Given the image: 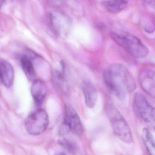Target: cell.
I'll return each instance as SVG.
<instances>
[{
    "label": "cell",
    "mask_w": 155,
    "mask_h": 155,
    "mask_svg": "<svg viewBox=\"0 0 155 155\" xmlns=\"http://www.w3.org/2000/svg\"><path fill=\"white\" fill-rule=\"evenodd\" d=\"M134 107L146 124L149 128L155 130V107L151 105L140 93H137L134 94Z\"/></svg>",
    "instance_id": "obj_4"
},
{
    "label": "cell",
    "mask_w": 155,
    "mask_h": 155,
    "mask_svg": "<svg viewBox=\"0 0 155 155\" xmlns=\"http://www.w3.org/2000/svg\"><path fill=\"white\" fill-rule=\"evenodd\" d=\"M59 144L69 153L74 154L76 152V147L73 143L66 139H62L59 141Z\"/></svg>",
    "instance_id": "obj_16"
},
{
    "label": "cell",
    "mask_w": 155,
    "mask_h": 155,
    "mask_svg": "<svg viewBox=\"0 0 155 155\" xmlns=\"http://www.w3.org/2000/svg\"><path fill=\"white\" fill-rule=\"evenodd\" d=\"M64 124L73 133L80 135L83 133V126L80 118L75 109L69 104L65 105Z\"/></svg>",
    "instance_id": "obj_7"
},
{
    "label": "cell",
    "mask_w": 155,
    "mask_h": 155,
    "mask_svg": "<svg viewBox=\"0 0 155 155\" xmlns=\"http://www.w3.org/2000/svg\"><path fill=\"white\" fill-rule=\"evenodd\" d=\"M138 81L143 90L155 99V71L150 69L142 70L139 73Z\"/></svg>",
    "instance_id": "obj_8"
},
{
    "label": "cell",
    "mask_w": 155,
    "mask_h": 155,
    "mask_svg": "<svg viewBox=\"0 0 155 155\" xmlns=\"http://www.w3.org/2000/svg\"><path fill=\"white\" fill-rule=\"evenodd\" d=\"M128 2L123 0L104 1L103 5L106 9L112 13H117L123 11L127 5Z\"/></svg>",
    "instance_id": "obj_12"
},
{
    "label": "cell",
    "mask_w": 155,
    "mask_h": 155,
    "mask_svg": "<svg viewBox=\"0 0 155 155\" xmlns=\"http://www.w3.org/2000/svg\"><path fill=\"white\" fill-rule=\"evenodd\" d=\"M82 90L87 106L93 108L97 100V92L95 86L90 81H85L82 83Z\"/></svg>",
    "instance_id": "obj_10"
},
{
    "label": "cell",
    "mask_w": 155,
    "mask_h": 155,
    "mask_svg": "<svg viewBox=\"0 0 155 155\" xmlns=\"http://www.w3.org/2000/svg\"><path fill=\"white\" fill-rule=\"evenodd\" d=\"M3 1H0V8H1V6H2V5L3 3Z\"/></svg>",
    "instance_id": "obj_20"
},
{
    "label": "cell",
    "mask_w": 155,
    "mask_h": 155,
    "mask_svg": "<svg viewBox=\"0 0 155 155\" xmlns=\"http://www.w3.org/2000/svg\"><path fill=\"white\" fill-rule=\"evenodd\" d=\"M144 2L148 6L152 7L153 9L155 10V1H145Z\"/></svg>",
    "instance_id": "obj_18"
},
{
    "label": "cell",
    "mask_w": 155,
    "mask_h": 155,
    "mask_svg": "<svg viewBox=\"0 0 155 155\" xmlns=\"http://www.w3.org/2000/svg\"><path fill=\"white\" fill-rule=\"evenodd\" d=\"M142 137L150 155H155V142L149 130L144 128L142 131Z\"/></svg>",
    "instance_id": "obj_14"
},
{
    "label": "cell",
    "mask_w": 155,
    "mask_h": 155,
    "mask_svg": "<svg viewBox=\"0 0 155 155\" xmlns=\"http://www.w3.org/2000/svg\"><path fill=\"white\" fill-rule=\"evenodd\" d=\"M106 113L116 136L126 143L133 142L132 132L125 119L111 102L107 104Z\"/></svg>",
    "instance_id": "obj_3"
},
{
    "label": "cell",
    "mask_w": 155,
    "mask_h": 155,
    "mask_svg": "<svg viewBox=\"0 0 155 155\" xmlns=\"http://www.w3.org/2000/svg\"><path fill=\"white\" fill-rule=\"evenodd\" d=\"M55 155H66L65 154L63 153H58L56 154Z\"/></svg>",
    "instance_id": "obj_19"
},
{
    "label": "cell",
    "mask_w": 155,
    "mask_h": 155,
    "mask_svg": "<svg viewBox=\"0 0 155 155\" xmlns=\"http://www.w3.org/2000/svg\"><path fill=\"white\" fill-rule=\"evenodd\" d=\"M52 30L55 35L61 38H66L71 33L72 22L71 18L64 13L53 12L49 15Z\"/></svg>",
    "instance_id": "obj_6"
},
{
    "label": "cell",
    "mask_w": 155,
    "mask_h": 155,
    "mask_svg": "<svg viewBox=\"0 0 155 155\" xmlns=\"http://www.w3.org/2000/svg\"><path fill=\"white\" fill-rule=\"evenodd\" d=\"M144 29L147 32L152 33L155 30V24L151 20H148L145 22V23L144 24Z\"/></svg>",
    "instance_id": "obj_17"
},
{
    "label": "cell",
    "mask_w": 155,
    "mask_h": 155,
    "mask_svg": "<svg viewBox=\"0 0 155 155\" xmlns=\"http://www.w3.org/2000/svg\"><path fill=\"white\" fill-rule=\"evenodd\" d=\"M111 35L115 42L133 57L143 58L148 55L147 47L134 35L125 31H116L112 32Z\"/></svg>",
    "instance_id": "obj_2"
},
{
    "label": "cell",
    "mask_w": 155,
    "mask_h": 155,
    "mask_svg": "<svg viewBox=\"0 0 155 155\" xmlns=\"http://www.w3.org/2000/svg\"><path fill=\"white\" fill-rule=\"evenodd\" d=\"M65 72L54 71L53 72L52 79L54 84L59 89L64 92L68 91L67 81L64 76Z\"/></svg>",
    "instance_id": "obj_13"
},
{
    "label": "cell",
    "mask_w": 155,
    "mask_h": 155,
    "mask_svg": "<svg viewBox=\"0 0 155 155\" xmlns=\"http://www.w3.org/2000/svg\"><path fill=\"white\" fill-rule=\"evenodd\" d=\"M47 87L45 84L40 80L34 81L31 87V93L35 103L41 104L47 94Z\"/></svg>",
    "instance_id": "obj_11"
},
{
    "label": "cell",
    "mask_w": 155,
    "mask_h": 155,
    "mask_svg": "<svg viewBox=\"0 0 155 155\" xmlns=\"http://www.w3.org/2000/svg\"><path fill=\"white\" fill-rule=\"evenodd\" d=\"M14 71L12 65L5 60L0 59V82L9 88L13 84Z\"/></svg>",
    "instance_id": "obj_9"
},
{
    "label": "cell",
    "mask_w": 155,
    "mask_h": 155,
    "mask_svg": "<svg viewBox=\"0 0 155 155\" xmlns=\"http://www.w3.org/2000/svg\"><path fill=\"white\" fill-rule=\"evenodd\" d=\"M49 123V116L46 111L39 109L27 117L25 121V127L30 134L38 136L46 131Z\"/></svg>",
    "instance_id": "obj_5"
},
{
    "label": "cell",
    "mask_w": 155,
    "mask_h": 155,
    "mask_svg": "<svg viewBox=\"0 0 155 155\" xmlns=\"http://www.w3.org/2000/svg\"><path fill=\"white\" fill-rule=\"evenodd\" d=\"M103 76L107 86L120 100L125 99L127 93H132L136 88L134 76L124 65L109 66L105 69Z\"/></svg>",
    "instance_id": "obj_1"
},
{
    "label": "cell",
    "mask_w": 155,
    "mask_h": 155,
    "mask_svg": "<svg viewBox=\"0 0 155 155\" xmlns=\"http://www.w3.org/2000/svg\"><path fill=\"white\" fill-rule=\"evenodd\" d=\"M21 62L26 76L30 80H33L35 76V71L31 58L27 56H24L21 58Z\"/></svg>",
    "instance_id": "obj_15"
}]
</instances>
